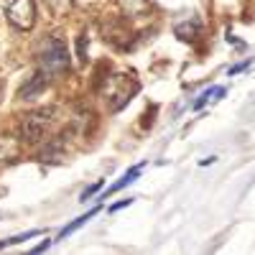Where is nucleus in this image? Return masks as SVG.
I'll use <instances>...</instances> for the list:
<instances>
[{"label":"nucleus","instance_id":"nucleus-1","mask_svg":"<svg viewBox=\"0 0 255 255\" xmlns=\"http://www.w3.org/2000/svg\"><path fill=\"white\" fill-rule=\"evenodd\" d=\"M38 69L49 74V77H56V74H64L69 69V49H67V41L59 38V36H49L44 44L38 49Z\"/></svg>","mask_w":255,"mask_h":255},{"label":"nucleus","instance_id":"nucleus-2","mask_svg":"<svg viewBox=\"0 0 255 255\" xmlns=\"http://www.w3.org/2000/svg\"><path fill=\"white\" fill-rule=\"evenodd\" d=\"M140 90V84L135 77L130 74H115V77H108V84H105V102H108L110 113H118L123 110L128 102L133 100V95Z\"/></svg>","mask_w":255,"mask_h":255},{"label":"nucleus","instance_id":"nucleus-3","mask_svg":"<svg viewBox=\"0 0 255 255\" xmlns=\"http://www.w3.org/2000/svg\"><path fill=\"white\" fill-rule=\"evenodd\" d=\"M54 115H56V108H41V110L28 113L23 118V123H20V138L26 143H38L51 128Z\"/></svg>","mask_w":255,"mask_h":255},{"label":"nucleus","instance_id":"nucleus-4","mask_svg":"<svg viewBox=\"0 0 255 255\" xmlns=\"http://www.w3.org/2000/svg\"><path fill=\"white\" fill-rule=\"evenodd\" d=\"M5 15L10 26H15L18 31H31L36 26V3L33 0H10Z\"/></svg>","mask_w":255,"mask_h":255},{"label":"nucleus","instance_id":"nucleus-5","mask_svg":"<svg viewBox=\"0 0 255 255\" xmlns=\"http://www.w3.org/2000/svg\"><path fill=\"white\" fill-rule=\"evenodd\" d=\"M118 3L128 18H138V15H145L151 10V0H118Z\"/></svg>","mask_w":255,"mask_h":255},{"label":"nucleus","instance_id":"nucleus-6","mask_svg":"<svg viewBox=\"0 0 255 255\" xmlns=\"http://www.w3.org/2000/svg\"><path fill=\"white\" fill-rule=\"evenodd\" d=\"M46 84H49V74H44V72H36L33 77H31V82L26 84V87L23 90H20V97H26V100H31V97H36L41 90H44L46 87Z\"/></svg>","mask_w":255,"mask_h":255},{"label":"nucleus","instance_id":"nucleus-7","mask_svg":"<svg viewBox=\"0 0 255 255\" xmlns=\"http://www.w3.org/2000/svg\"><path fill=\"white\" fill-rule=\"evenodd\" d=\"M199 20L197 18H191V20H184V23H179L176 28H174V33L181 38V41H194L197 36H199Z\"/></svg>","mask_w":255,"mask_h":255},{"label":"nucleus","instance_id":"nucleus-8","mask_svg":"<svg viewBox=\"0 0 255 255\" xmlns=\"http://www.w3.org/2000/svg\"><path fill=\"white\" fill-rule=\"evenodd\" d=\"M44 5H46V10L51 13V15H56V18H64L69 10H72V5H74V0H44Z\"/></svg>","mask_w":255,"mask_h":255},{"label":"nucleus","instance_id":"nucleus-9","mask_svg":"<svg viewBox=\"0 0 255 255\" xmlns=\"http://www.w3.org/2000/svg\"><path fill=\"white\" fill-rule=\"evenodd\" d=\"M97 212H100V209L95 207V209H90V212H87V215H82V217H77V220H74L72 225H67V227L61 230V235H59V238H67V235H72V232H74L77 227H82V225H87V222H90V220H92V217L97 215Z\"/></svg>","mask_w":255,"mask_h":255},{"label":"nucleus","instance_id":"nucleus-10","mask_svg":"<svg viewBox=\"0 0 255 255\" xmlns=\"http://www.w3.org/2000/svg\"><path fill=\"white\" fill-rule=\"evenodd\" d=\"M140 171H143V166H133L130 168V171H128V174H123V179L118 181V184H113V189H110V194H113V191H120L123 186H128V184H133L138 176H140Z\"/></svg>","mask_w":255,"mask_h":255},{"label":"nucleus","instance_id":"nucleus-11","mask_svg":"<svg viewBox=\"0 0 255 255\" xmlns=\"http://www.w3.org/2000/svg\"><path fill=\"white\" fill-rule=\"evenodd\" d=\"M36 235H41V232H38V230H31V232H26V235H18V238L3 240V243H0V248H8V245H18V243H23V240H31V238H36Z\"/></svg>","mask_w":255,"mask_h":255},{"label":"nucleus","instance_id":"nucleus-12","mask_svg":"<svg viewBox=\"0 0 255 255\" xmlns=\"http://www.w3.org/2000/svg\"><path fill=\"white\" fill-rule=\"evenodd\" d=\"M220 92H225V90H222V87H212V90H207V92H202V97H199V100L194 102V108L199 110V108H202V105H207V102H209V97H212V95H220Z\"/></svg>","mask_w":255,"mask_h":255},{"label":"nucleus","instance_id":"nucleus-13","mask_svg":"<svg viewBox=\"0 0 255 255\" xmlns=\"http://www.w3.org/2000/svg\"><path fill=\"white\" fill-rule=\"evenodd\" d=\"M100 186H102V184H100V181H97V184H95V186H90V189H84V191H82V202H87V199H90V197H92V194H95V191H97V189H100Z\"/></svg>","mask_w":255,"mask_h":255},{"label":"nucleus","instance_id":"nucleus-14","mask_svg":"<svg viewBox=\"0 0 255 255\" xmlns=\"http://www.w3.org/2000/svg\"><path fill=\"white\" fill-rule=\"evenodd\" d=\"M248 64H250V61H243V64H238V67H232V69H230V77H232V74H238V72H243Z\"/></svg>","mask_w":255,"mask_h":255},{"label":"nucleus","instance_id":"nucleus-15","mask_svg":"<svg viewBox=\"0 0 255 255\" xmlns=\"http://www.w3.org/2000/svg\"><path fill=\"white\" fill-rule=\"evenodd\" d=\"M128 204H133V199H125V202H120V204H113L110 212H118V209H123V207H128Z\"/></svg>","mask_w":255,"mask_h":255},{"label":"nucleus","instance_id":"nucleus-16","mask_svg":"<svg viewBox=\"0 0 255 255\" xmlns=\"http://www.w3.org/2000/svg\"><path fill=\"white\" fill-rule=\"evenodd\" d=\"M49 245H51L49 240H46V243H41L38 248H33V253H44V250H49Z\"/></svg>","mask_w":255,"mask_h":255}]
</instances>
